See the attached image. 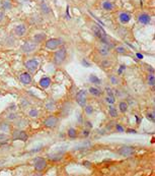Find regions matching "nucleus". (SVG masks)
Segmentation results:
<instances>
[{
    "label": "nucleus",
    "instance_id": "f257e3e1",
    "mask_svg": "<svg viewBox=\"0 0 155 176\" xmlns=\"http://www.w3.org/2000/svg\"><path fill=\"white\" fill-rule=\"evenodd\" d=\"M91 30H92V32L94 33V35H95V36L98 37L100 41H102L103 44L107 45L109 48H111V47H113V44H111V42H109L107 34H105V32L103 31V29L102 28V27L98 26V24H92Z\"/></svg>",
    "mask_w": 155,
    "mask_h": 176
},
{
    "label": "nucleus",
    "instance_id": "f03ea898",
    "mask_svg": "<svg viewBox=\"0 0 155 176\" xmlns=\"http://www.w3.org/2000/svg\"><path fill=\"white\" fill-rule=\"evenodd\" d=\"M66 55H67V51H66V49L64 48V47L61 49H59V50L55 53V55H54V61H55V63L58 64V65H59V64H62L64 61H65Z\"/></svg>",
    "mask_w": 155,
    "mask_h": 176
},
{
    "label": "nucleus",
    "instance_id": "7ed1b4c3",
    "mask_svg": "<svg viewBox=\"0 0 155 176\" xmlns=\"http://www.w3.org/2000/svg\"><path fill=\"white\" fill-rule=\"evenodd\" d=\"M28 135L24 130H19L16 129L12 132V140H22V142H26L28 140Z\"/></svg>",
    "mask_w": 155,
    "mask_h": 176
},
{
    "label": "nucleus",
    "instance_id": "20e7f679",
    "mask_svg": "<svg viewBox=\"0 0 155 176\" xmlns=\"http://www.w3.org/2000/svg\"><path fill=\"white\" fill-rule=\"evenodd\" d=\"M86 99H87V97H86V91L81 90L76 94V102L82 108H84L86 106V101H87Z\"/></svg>",
    "mask_w": 155,
    "mask_h": 176
},
{
    "label": "nucleus",
    "instance_id": "39448f33",
    "mask_svg": "<svg viewBox=\"0 0 155 176\" xmlns=\"http://www.w3.org/2000/svg\"><path fill=\"white\" fill-rule=\"evenodd\" d=\"M134 152H135V149H134L133 147H129V146H124L118 150V154L123 157L131 156V155L134 154Z\"/></svg>",
    "mask_w": 155,
    "mask_h": 176
},
{
    "label": "nucleus",
    "instance_id": "423d86ee",
    "mask_svg": "<svg viewBox=\"0 0 155 176\" xmlns=\"http://www.w3.org/2000/svg\"><path fill=\"white\" fill-rule=\"evenodd\" d=\"M63 44V42H62V40H60V39H50V40H48L46 42V47L47 49H49V50H54V49L58 48L59 46H61V45Z\"/></svg>",
    "mask_w": 155,
    "mask_h": 176
},
{
    "label": "nucleus",
    "instance_id": "0eeeda50",
    "mask_svg": "<svg viewBox=\"0 0 155 176\" xmlns=\"http://www.w3.org/2000/svg\"><path fill=\"white\" fill-rule=\"evenodd\" d=\"M22 52L24 53H32L34 52L35 50L37 49V44L35 42H32V41H26L21 47Z\"/></svg>",
    "mask_w": 155,
    "mask_h": 176
},
{
    "label": "nucleus",
    "instance_id": "6e6552de",
    "mask_svg": "<svg viewBox=\"0 0 155 176\" xmlns=\"http://www.w3.org/2000/svg\"><path fill=\"white\" fill-rule=\"evenodd\" d=\"M58 122H59V119L55 116H49L47 119L44 120V125L48 128H54L57 126Z\"/></svg>",
    "mask_w": 155,
    "mask_h": 176
},
{
    "label": "nucleus",
    "instance_id": "1a4fd4ad",
    "mask_svg": "<svg viewBox=\"0 0 155 176\" xmlns=\"http://www.w3.org/2000/svg\"><path fill=\"white\" fill-rule=\"evenodd\" d=\"M26 67L28 71L30 72H34L38 69L39 67V61L37 59H30V60H28L26 62Z\"/></svg>",
    "mask_w": 155,
    "mask_h": 176
},
{
    "label": "nucleus",
    "instance_id": "9d476101",
    "mask_svg": "<svg viewBox=\"0 0 155 176\" xmlns=\"http://www.w3.org/2000/svg\"><path fill=\"white\" fill-rule=\"evenodd\" d=\"M47 167V161L43 158L35 159V168L38 171H43Z\"/></svg>",
    "mask_w": 155,
    "mask_h": 176
},
{
    "label": "nucleus",
    "instance_id": "9b49d317",
    "mask_svg": "<svg viewBox=\"0 0 155 176\" xmlns=\"http://www.w3.org/2000/svg\"><path fill=\"white\" fill-rule=\"evenodd\" d=\"M26 32V28L24 24H17V26L14 28V34L17 37H22L24 36Z\"/></svg>",
    "mask_w": 155,
    "mask_h": 176
},
{
    "label": "nucleus",
    "instance_id": "f8f14e48",
    "mask_svg": "<svg viewBox=\"0 0 155 176\" xmlns=\"http://www.w3.org/2000/svg\"><path fill=\"white\" fill-rule=\"evenodd\" d=\"M19 80L24 85H30L32 82V76L28 72H24V73L20 74Z\"/></svg>",
    "mask_w": 155,
    "mask_h": 176
},
{
    "label": "nucleus",
    "instance_id": "ddd939ff",
    "mask_svg": "<svg viewBox=\"0 0 155 176\" xmlns=\"http://www.w3.org/2000/svg\"><path fill=\"white\" fill-rule=\"evenodd\" d=\"M138 20H139V22H141L142 24H148L151 22V17H150V15H148L147 13H142L139 15Z\"/></svg>",
    "mask_w": 155,
    "mask_h": 176
},
{
    "label": "nucleus",
    "instance_id": "4468645a",
    "mask_svg": "<svg viewBox=\"0 0 155 176\" xmlns=\"http://www.w3.org/2000/svg\"><path fill=\"white\" fill-rule=\"evenodd\" d=\"M119 20L122 24H125L131 20V15H130L129 13H127V12H122V13H120V15H119Z\"/></svg>",
    "mask_w": 155,
    "mask_h": 176
},
{
    "label": "nucleus",
    "instance_id": "2eb2a0df",
    "mask_svg": "<svg viewBox=\"0 0 155 176\" xmlns=\"http://www.w3.org/2000/svg\"><path fill=\"white\" fill-rule=\"evenodd\" d=\"M45 39H46V34H44V33L36 34L34 36V42L36 43V44H40V43L44 42Z\"/></svg>",
    "mask_w": 155,
    "mask_h": 176
},
{
    "label": "nucleus",
    "instance_id": "dca6fc26",
    "mask_svg": "<svg viewBox=\"0 0 155 176\" xmlns=\"http://www.w3.org/2000/svg\"><path fill=\"white\" fill-rule=\"evenodd\" d=\"M40 86L42 87V88H44V89H47V88H49L50 87V85H51V80L49 78H47V76H44V78H41V80H40Z\"/></svg>",
    "mask_w": 155,
    "mask_h": 176
},
{
    "label": "nucleus",
    "instance_id": "f3484780",
    "mask_svg": "<svg viewBox=\"0 0 155 176\" xmlns=\"http://www.w3.org/2000/svg\"><path fill=\"white\" fill-rule=\"evenodd\" d=\"M98 52H100V54L102 55V56H107V55L109 53V47L107 46V45H104V44H103L102 46L100 48Z\"/></svg>",
    "mask_w": 155,
    "mask_h": 176
},
{
    "label": "nucleus",
    "instance_id": "a211bd4d",
    "mask_svg": "<svg viewBox=\"0 0 155 176\" xmlns=\"http://www.w3.org/2000/svg\"><path fill=\"white\" fill-rule=\"evenodd\" d=\"M89 80H90V82H92L93 85H96V86L102 85V80H100L96 75H94V74H91V75L89 76Z\"/></svg>",
    "mask_w": 155,
    "mask_h": 176
},
{
    "label": "nucleus",
    "instance_id": "6ab92c4d",
    "mask_svg": "<svg viewBox=\"0 0 155 176\" xmlns=\"http://www.w3.org/2000/svg\"><path fill=\"white\" fill-rule=\"evenodd\" d=\"M102 7H103V9L111 11V10H113V4L109 1H103L102 2Z\"/></svg>",
    "mask_w": 155,
    "mask_h": 176
},
{
    "label": "nucleus",
    "instance_id": "aec40b11",
    "mask_svg": "<svg viewBox=\"0 0 155 176\" xmlns=\"http://www.w3.org/2000/svg\"><path fill=\"white\" fill-rule=\"evenodd\" d=\"M41 9L43 10V12H44V13H49V12L51 11V10H50V7H49V6L47 5L46 2H45V1H42V2H41Z\"/></svg>",
    "mask_w": 155,
    "mask_h": 176
},
{
    "label": "nucleus",
    "instance_id": "412c9836",
    "mask_svg": "<svg viewBox=\"0 0 155 176\" xmlns=\"http://www.w3.org/2000/svg\"><path fill=\"white\" fill-rule=\"evenodd\" d=\"M9 140V136L5 133H0V145L6 144Z\"/></svg>",
    "mask_w": 155,
    "mask_h": 176
},
{
    "label": "nucleus",
    "instance_id": "4be33fe9",
    "mask_svg": "<svg viewBox=\"0 0 155 176\" xmlns=\"http://www.w3.org/2000/svg\"><path fill=\"white\" fill-rule=\"evenodd\" d=\"M89 92H90V94H92L93 96H96V97L102 95V91L98 90V89H96V88H93V87L89 88Z\"/></svg>",
    "mask_w": 155,
    "mask_h": 176
},
{
    "label": "nucleus",
    "instance_id": "5701e85b",
    "mask_svg": "<svg viewBox=\"0 0 155 176\" xmlns=\"http://www.w3.org/2000/svg\"><path fill=\"white\" fill-rule=\"evenodd\" d=\"M109 115H111V116L113 117V118L118 117V115H119V113H118L117 109H116L115 107H113V106H111L109 108Z\"/></svg>",
    "mask_w": 155,
    "mask_h": 176
},
{
    "label": "nucleus",
    "instance_id": "b1692460",
    "mask_svg": "<svg viewBox=\"0 0 155 176\" xmlns=\"http://www.w3.org/2000/svg\"><path fill=\"white\" fill-rule=\"evenodd\" d=\"M68 136H69L70 138H76V136H77V131H76V129H74V128H69V129H68Z\"/></svg>",
    "mask_w": 155,
    "mask_h": 176
},
{
    "label": "nucleus",
    "instance_id": "393cba45",
    "mask_svg": "<svg viewBox=\"0 0 155 176\" xmlns=\"http://www.w3.org/2000/svg\"><path fill=\"white\" fill-rule=\"evenodd\" d=\"M9 127H10V125L8 123H6V122H2V123L0 124V130H1V131L8 132Z\"/></svg>",
    "mask_w": 155,
    "mask_h": 176
},
{
    "label": "nucleus",
    "instance_id": "a878e982",
    "mask_svg": "<svg viewBox=\"0 0 155 176\" xmlns=\"http://www.w3.org/2000/svg\"><path fill=\"white\" fill-rule=\"evenodd\" d=\"M147 82H148V85H149V86L154 87V85H155V78H154V74L153 73H150L149 75L147 76Z\"/></svg>",
    "mask_w": 155,
    "mask_h": 176
},
{
    "label": "nucleus",
    "instance_id": "bb28decb",
    "mask_svg": "<svg viewBox=\"0 0 155 176\" xmlns=\"http://www.w3.org/2000/svg\"><path fill=\"white\" fill-rule=\"evenodd\" d=\"M119 107H120V111L122 113H125L126 111L128 110V104L126 102H121L119 104Z\"/></svg>",
    "mask_w": 155,
    "mask_h": 176
},
{
    "label": "nucleus",
    "instance_id": "cd10ccee",
    "mask_svg": "<svg viewBox=\"0 0 155 176\" xmlns=\"http://www.w3.org/2000/svg\"><path fill=\"white\" fill-rule=\"evenodd\" d=\"M47 107V110L49 111H54L56 109V105H55V102L54 101H50V102L48 103V104L46 105Z\"/></svg>",
    "mask_w": 155,
    "mask_h": 176
},
{
    "label": "nucleus",
    "instance_id": "c85d7f7f",
    "mask_svg": "<svg viewBox=\"0 0 155 176\" xmlns=\"http://www.w3.org/2000/svg\"><path fill=\"white\" fill-rule=\"evenodd\" d=\"M15 125L17 127H24V126H26V121L24 119H19L15 121Z\"/></svg>",
    "mask_w": 155,
    "mask_h": 176
},
{
    "label": "nucleus",
    "instance_id": "c756f323",
    "mask_svg": "<svg viewBox=\"0 0 155 176\" xmlns=\"http://www.w3.org/2000/svg\"><path fill=\"white\" fill-rule=\"evenodd\" d=\"M49 159L52 161H60L62 159V156L60 154L57 155H49Z\"/></svg>",
    "mask_w": 155,
    "mask_h": 176
},
{
    "label": "nucleus",
    "instance_id": "7c9ffc66",
    "mask_svg": "<svg viewBox=\"0 0 155 176\" xmlns=\"http://www.w3.org/2000/svg\"><path fill=\"white\" fill-rule=\"evenodd\" d=\"M86 145H91L90 142H82L81 145H79V146H77V147H75V149L74 150L75 151H77V150H82V149H87V147H86Z\"/></svg>",
    "mask_w": 155,
    "mask_h": 176
},
{
    "label": "nucleus",
    "instance_id": "2f4dec72",
    "mask_svg": "<svg viewBox=\"0 0 155 176\" xmlns=\"http://www.w3.org/2000/svg\"><path fill=\"white\" fill-rule=\"evenodd\" d=\"M38 110H36V109H32V110H30V112H28V115H30V117H38Z\"/></svg>",
    "mask_w": 155,
    "mask_h": 176
},
{
    "label": "nucleus",
    "instance_id": "473e14b6",
    "mask_svg": "<svg viewBox=\"0 0 155 176\" xmlns=\"http://www.w3.org/2000/svg\"><path fill=\"white\" fill-rule=\"evenodd\" d=\"M109 80H111V82L113 85H119V80L117 78V76L111 75V78H109Z\"/></svg>",
    "mask_w": 155,
    "mask_h": 176
},
{
    "label": "nucleus",
    "instance_id": "72a5a7b5",
    "mask_svg": "<svg viewBox=\"0 0 155 176\" xmlns=\"http://www.w3.org/2000/svg\"><path fill=\"white\" fill-rule=\"evenodd\" d=\"M105 100H107V102L109 103V104H113V103L116 102L115 97H113V96H107V98H105Z\"/></svg>",
    "mask_w": 155,
    "mask_h": 176
},
{
    "label": "nucleus",
    "instance_id": "f704fd0d",
    "mask_svg": "<svg viewBox=\"0 0 155 176\" xmlns=\"http://www.w3.org/2000/svg\"><path fill=\"white\" fill-rule=\"evenodd\" d=\"M85 112H86V114L91 115L92 112H93V108H92L91 106H85Z\"/></svg>",
    "mask_w": 155,
    "mask_h": 176
},
{
    "label": "nucleus",
    "instance_id": "c9c22d12",
    "mask_svg": "<svg viewBox=\"0 0 155 176\" xmlns=\"http://www.w3.org/2000/svg\"><path fill=\"white\" fill-rule=\"evenodd\" d=\"M2 6H3L4 9H10V7H11V4L9 3V1H4L3 4H2Z\"/></svg>",
    "mask_w": 155,
    "mask_h": 176
},
{
    "label": "nucleus",
    "instance_id": "e433bc0d",
    "mask_svg": "<svg viewBox=\"0 0 155 176\" xmlns=\"http://www.w3.org/2000/svg\"><path fill=\"white\" fill-rule=\"evenodd\" d=\"M116 50H117L118 53H121V54H125L126 53V49L124 47H117Z\"/></svg>",
    "mask_w": 155,
    "mask_h": 176
},
{
    "label": "nucleus",
    "instance_id": "4c0bfd02",
    "mask_svg": "<svg viewBox=\"0 0 155 176\" xmlns=\"http://www.w3.org/2000/svg\"><path fill=\"white\" fill-rule=\"evenodd\" d=\"M16 118H17V116H16L14 113H10V114L7 116V119L8 120H14V119H16Z\"/></svg>",
    "mask_w": 155,
    "mask_h": 176
},
{
    "label": "nucleus",
    "instance_id": "58836bf2",
    "mask_svg": "<svg viewBox=\"0 0 155 176\" xmlns=\"http://www.w3.org/2000/svg\"><path fill=\"white\" fill-rule=\"evenodd\" d=\"M116 129H117L119 132H124V128H123V126H121V125H120V124H117V125H116Z\"/></svg>",
    "mask_w": 155,
    "mask_h": 176
},
{
    "label": "nucleus",
    "instance_id": "ea45409f",
    "mask_svg": "<svg viewBox=\"0 0 155 176\" xmlns=\"http://www.w3.org/2000/svg\"><path fill=\"white\" fill-rule=\"evenodd\" d=\"M105 91H107V96H113L111 88H109V87H105Z\"/></svg>",
    "mask_w": 155,
    "mask_h": 176
},
{
    "label": "nucleus",
    "instance_id": "a19ab883",
    "mask_svg": "<svg viewBox=\"0 0 155 176\" xmlns=\"http://www.w3.org/2000/svg\"><path fill=\"white\" fill-rule=\"evenodd\" d=\"M147 118H148V120H150V121L154 122V115L153 114H150V113H148V114H147Z\"/></svg>",
    "mask_w": 155,
    "mask_h": 176
},
{
    "label": "nucleus",
    "instance_id": "79ce46f5",
    "mask_svg": "<svg viewBox=\"0 0 155 176\" xmlns=\"http://www.w3.org/2000/svg\"><path fill=\"white\" fill-rule=\"evenodd\" d=\"M82 64H83L85 67H89V66H90V63H89V62H87V60H85V59L82 60Z\"/></svg>",
    "mask_w": 155,
    "mask_h": 176
},
{
    "label": "nucleus",
    "instance_id": "37998d69",
    "mask_svg": "<svg viewBox=\"0 0 155 176\" xmlns=\"http://www.w3.org/2000/svg\"><path fill=\"white\" fill-rule=\"evenodd\" d=\"M102 65L103 66V67H109V66L111 65V62H109V61H102Z\"/></svg>",
    "mask_w": 155,
    "mask_h": 176
},
{
    "label": "nucleus",
    "instance_id": "c03bdc74",
    "mask_svg": "<svg viewBox=\"0 0 155 176\" xmlns=\"http://www.w3.org/2000/svg\"><path fill=\"white\" fill-rule=\"evenodd\" d=\"M82 135H84V136H88V135H89V131H88L87 129L82 130Z\"/></svg>",
    "mask_w": 155,
    "mask_h": 176
},
{
    "label": "nucleus",
    "instance_id": "a18cd8bd",
    "mask_svg": "<svg viewBox=\"0 0 155 176\" xmlns=\"http://www.w3.org/2000/svg\"><path fill=\"white\" fill-rule=\"evenodd\" d=\"M124 69H126V66L125 65H121V67H120V69H119V71H118V73L122 74V72H123Z\"/></svg>",
    "mask_w": 155,
    "mask_h": 176
},
{
    "label": "nucleus",
    "instance_id": "49530a36",
    "mask_svg": "<svg viewBox=\"0 0 155 176\" xmlns=\"http://www.w3.org/2000/svg\"><path fill=\"white\" fill-rule=\"evenodd\" d=\"M136 56H137L139 59H142V58H143V55H142V54H140V53H137V54H136Z\"/></svg>",
    "mask_w": 155,
    "mask_h": 176
},
{
    "label": "nucleus",
    "instance_id": "de8ad7c7",
    "mask_svg": "<svg viewBox=\"0 0 155 176\" xmlns=\"http://www.w3.org/2000/svg\"><path fill=\"white\" fill-rule=\"evenodd\" d=\"M86 125H87L88 127H90V128L92 127V124H91V122H90V121H87V122H86Z\"/></svg>",
    "mask_w": 155,
    "mask_h": 176
},
{
    "label": "nucleus",
    "instance_id": "09e8293b",
    "mask_svg": "<svg viewBox=\"0 0 155 176\" xmlns=\"http://www.w3.org/2000/svg\"><path fill=\"white\" fill-rule=\"evenodd\" d=\"M66 13H67V18H68V20H70V15H69V7H67V11H66Z\"/></svg>",
    "mask_w": 155,
    "mask_h": 176
},
{
    "label": "nucleus",
    "instance_id": "8fccbe9b",
    "mask_svg": "<svg viewBox=\"0 0 155 176\" xmlns=\"http://www.w3.org/2000/svg\"><path fill=\"white\" fill-rule=\"evenodd\" d=\"M128 132H130V133H132V132H133V133H136V130L135 129H128Z\"/></svg>",
    "mask_w": 155,
    "mask_h": 176
},
{
    "label": "nucleus",
    "instance_id": "3c124183",
    "mask_svg": "<svg viewBox=\"0 0 155 176\" xmlns=\"http://www.w3.org/2000/svg\"><path fill=\"white\" fill-rule=\"evenodd\" d=\"M3 17H4V14H3V12H0V22H1V20H3Z\"/></svg>",
    "mask_w": 155,
    "mask_h": 176
},
{
    "label": "nucleus",
    "instance_id": "603ef678",
    "mask_svg": "<svg viewBox=\"0 0 155 176\" xmlns=\"http://www.w3.org/2000/svg\"><path fill=\"white\" fill-rule=\"evenodd\" d=\"M83 164H84V165H85V166H86V167H87V168H89V167H90V165H89V164H90V163H89V162H84V163H83Z\"/></svg>",
    "mask_w": 155,
    "mask_h": 176
}]
</instances>
